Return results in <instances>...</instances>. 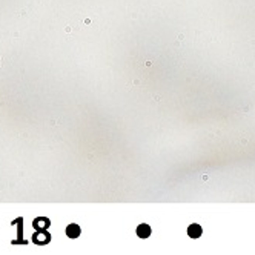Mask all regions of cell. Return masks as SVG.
Masks as SVG:
<instances>
[{
  "label": "cell",
  "instance_id": "3",
  "mask_svg": "<svg viewBox=\"0 0 255 255\" xmlns=\"http://www.w3.org/2000/svg\"><path fill=\"white\" fill-rule=\"evenodd\" d=\"M80 234H82V229H80V226L77 223H72L66 227V235L71 237V238H77Z\"/></svg>",
  "mask_w": 255,
  "mask_h": 255
},
{
  "label": "cell",
  "instance_id": "2",
  "mask_svg": "<svg viewBox=\"0 0 255 255\" xmlns=\"http://www.w3.org/2000/svg\"><path fill=\"white\" fill-rule=\"evenodd\" d=\"M152 234V229H151V226L149 224H146V223H142V224H138L137 226V235L140 238H147Z\"/></svg>",
  "mask_w": 255,
  "mask_h": 255
},
{
  "label": "cell",
  "instance_id": "1",
  "mask_svg": "<svg viewBox=\"0 0 255 255\" xmlns=\"http://www.w3.org/2000/svg\"><path fill=\"white\" fill-rule=\"evenodd\" d=\"M187 235H189L191 238H198L203 235V227H201L200 224L197 223H192L189 227H187Z\"/></svg>",
  "mask_w": 255,
  "mask_h": 255
},
{
  "label": "cell",
  "instance_id": "4",
  "mask_svg": "<svg viewBox=\"0 0 255 255\" xmlns=\"http://www.w3.org/2000/svg\"><path fill=\"white\" fill-rule=\"evenodd\" d=\"M32 224H34L36 229H38V227H46L49 224V220L48 218H36V221Z\"/></svg>",
  "mask_w": 255,
  "mask_h": 255
}]
</instances>
